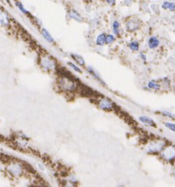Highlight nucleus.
<instances>
[{"instance_id":"nucleus-1","label":"nucleus","mask_w":175,"mask_h":187,"mask_svg":"<svg viewBox=\"0 0 175 187\" xmlns=\"http://www.w3.org/2000/svg\"><path fill=\"white\" fill-rule=\"evenodd\" d=\"M59 85L65 91H73L77 88L76 83L73 78H69L66 76H60Z\"/></svg>"},{"instance_id":"nucleus-2","label":"nucleus","mask_w":175,"mask_h":187,"mask_svg":"<svg viewBox=\"0 0 175 187\" xmlns=\"http://www.w3.org/2000/svg\"><path fill=\"white\" fill-rule=\"evenodd\" d=\"M40 65L43 67V69H45L46 70H52L55 68V63L52 59L51 58L48 57V56H44V57L41 58L40 60Z\"/></svg>"},{"instance_id":"nucleus-3","label":"nucleus","mask_w":175,"mask_h":187,"mask_svg":"<svg viewBox=\"0 0 175 187\" xmlns=\"http://www.w3.org/2000/svg\"><path fill=\"white\" fill-rule=\"evenodd\" d=\"M140 28V21L136 19L129 20L126 24V29L129 32H133Z\"/></svg>"},{"instance_id":"nucleus-4","label":"nucleus","mask_w":175,"mask_h":187,"mask_svg":"<svg viewBox=\"0 0 175 187\" xmlns=\"http://www.w3.org/2000/svg\"><path fill=\"white\" fill-rule=\"evenodd\" d=\"M10 24V18L8 14L3 10L0 8V25L3 26H8Z\"/></svg>"},{"instance_id":"nucleus-5","label":"nucleus","mask_w":175,"mask_h":187,"mask_svg":"<svg viewBox=\"0 0 175 187\" xmlns=\"http://www.w3.org/2000/svg\"><path fill=\"white\" fill-rule=\"evenodd\" d=\"M100 107L104 110H111L113 108V103L107 99H103L100 101Z\"/></svg>"},{"instance_id":"nucleus-6","label":"nucleus","mask_w":175,"mask_h":187,"mask_svg":"<svg viewBox=\"0 0 175 187\" xmlns=\"http://www.w3.org/2000/svg\"><path fill=\"white\" fill-rule=\"evenodd\" d=\"M140 121L142 122L143 123L146 124L148 126H150L152 127H156V124L155 123V122L152 120V118L148 117V116H141L140 118Z\"/></svg>"},{"instance_id":"nucleus-7","label":"nucleus","mask_w":175,"mask_h":187,"mask_svg":"<svg viewBox=\"0 0 175 187\" xmlns=\"http://www.w3.org/2000/svg\"><path fill=\"white\" fill-rule=\"evenodd\" d=\"M69 15L70 18L74 19V20L77 21L81 22V21H83V17H81V15H80L78 11H76L75 10H71L69 11Z\"/></svg>"},{"instance_id":"nucleus-8","label":"nucleus","mask_w":175,"mask_h":187,"mask_svg":"<svg viewBox=\"0 0 175 187\" xmlns=\"http://www.w3.org/2000/svg\"><path fill=\"white\" fill-rule=\"evenodd\" d=\"M159 45V41L158 40V38L155 37V36H152V37L149 38V40H148V47H149V48H156Z\"/></svg>"},{"instance_id":"nucleus-9","label":"nucleus","mask_w":175,"mask_h":187,"mask_svg":"<svg viewBox=\"0 0 175 187\" xmlns=\"http://www.w3.org/2000/svg\"><path fill=\"white\" fill-rule=\"evenodd\" d=\"M41 33H42V36H43V38H44L47 42H49V43H53V42H54V38L52 37L51 33H50L46 29H42Z\"/></svg>"},{"instance_id":"nucleus-10","label":"nucleus","mask_w":175,"mask_h":187,"mask_svg":"<svg viewBox=\"0 0 175 187\" xmlns=\"http://www.w3.org/2000/svg\"><path fill=\"white\" fill-rule=\"evenodd\" d=\"M162 7L164 10H169L170 11H175V3H170V2H164L162 4Z\"/></svg>"},{"instance_id":"nucleus-11","label":"nucleus","mask_w":175,"mask_h":187,"mask_svg":"<svg viewBox=\"0 0 175 187\" xmlns=\"http://www.w3.org/2000/svg\"><path fill=\"white\" fill-rule=\"evenodd\" d=\"M106 36L105 33H101L100 35L98 36L96 39V44L99 46H103L106 43Z\"/></svg>"},{"instance_id":"nucleus-12","label":"nucleus","mask_w":175,"mask_h":187,"mask_svg":"<svg viewBox=\"0 0 175 187\" xmlns=\"http://www.w3.org/2000/svg\"><path fill=\"white\" fill-rule=\"evenodd\" d=\"M72 58H73V60L77 63L78 64L80 65V66H84V58L80 55H76V54H71Z\"/></svg>"},{"instance_id":"nucleus-13","label":"nucleus","mask_w":175,"mask_h":187,"mask_svg":"<svg viewBox=\"0 0 175 187\" xmlns=\"http://www.w3.org/2000/svg\"><path fill=\"white\" fill-rule=\"evenodd\" d=\"M10 170V172L13 173L14 175H19L21 173V166L17 165V164H14V165L11 166Z\"/></svg>"},{"instance_id":"nucleus-14","label":"nucleus","mask_w":175,"mask_h":187,"mask_svg":"<svg viewBox=\"0 0 175 187\" xmlns=\"http://www.w3.org/2000/svg\"><path fill=\"white\" fill-rule=\"evenodd\" d=\"M113 32L115 35H119L120 33V24L118 22V21H115L113 22Z\"/></svg>"},{"instance_id":"nucleus-15","label":"nucleus","mask_w":175,"mask_h":187,"mask_svg":"<svg viewBox=\"0 0 175 187\" xmlns=\"http://www.w3.org/2000/svg\"><path fill=\"white\" fill-rule=\"evenodd\" d=\"M15 4H16V6H17V8L19 9V10H20L21 12H22L25 14H29V12L27 11V10L24 7L23 4L21 3L20 1H16Z\"/></svg>"},{"instance_id":"nucleus-16","label":"nucleus","mask_w":175,"mask_h":187,"mask_svg":"<svg viewBox=\"0 0 175 187\" xmlns=\"http://www.w3.org/2000/svg\"><path fill=\"white\" fill-rule=\"evenodd\" d=\"M129 47L132 51H138L139 50V43L137 41H132L129 44Z\"/></svg>"},{"instance_id":"nucleus-17","label":"nucleus","mask_w":175,"mask_h":187,"mask_svg":"<svg viewBox=\"0 0 175 187\" xmlns=\"http://www.w3.org/2000/svg\"><path fill=\"white\" fill-rule=\"evenodd\" d=\"M148 87H149L150 89H156L159 90L160 89V85L157 84L156 82H155L154 81H150L149 83H148Z\"/></svg>"},{"instance_id":"nucleus-18","label":"nucleus","mask_w":175,"mask_h":187,"mask_svg":"<svg viewBox=\"0 0 175 187\" xmlns=\"http://www.w3.org/2000/svg\"><path fill=\"white\" fill-rule=\"evenodd\" d=\"M115 41V36L113 35H106V43H112Z\"/></svg>"},{"instance_id":"nucleus-19","label":"nucleus","mask_w":175,"mask_h":187,"mask_svg":"<svg viewBox=\"0 0 175 187\" xmlns=\"http://www.w3.org/2000/svg\"><path fill=\"white\" fill-rule=\"evenodd\" d=\"M68 64L69 65V66H71L72 68L74 69L75 71H77V72H78V73H82L81 69H80V68H79V67L77 66V65H75L74 63H70V62H69V63H68Z\"/></svg>"},{"instance_id":"nucleus-20","label":"nucleus","mask_w":175,"mask_h":187,"mask_svg":"<svg viewBox=\"0 0 175 187\" xmlns=\"http://www.w3.org/2000/svg\"><path fill=\"white\" fill-rule=\"evenodd\" d=\"M165 126H166L167 128H169L170 130H172V131L175 132V124L170 123V122H166V123H165Z\"/></svg>"},{"instance_id":"nucleus-21","label":"nucleus","mask_w":175,"mask_h":187,"mask_svg":"<svg viewBox=\"0 0 175 187\" xmlns=\"http://www.w3.org/2000/svg\"><path fill=\"white\" fill-rule=\"evenodd\" d=\"M106 2L109 4L110 6H115V3H116V1H115V0H106Z\"/></svg>"},{"instance_id":"nucleus-22","label":"nucleus","mask_w":175,"mask_h":187,"mask_svg":"<svg viewBox=\"0 0 175 187\" xmlns=\"http://www.w3.org/2000/svg\"><path fill=\"white\" fill-rule=\"evenodd\" d=\"M164 114H165V115H167V116H170V118H174V116H173V115H172V114H170V113L164 112Z\"/></svg>"},{"instance_id":"nucleus-23","label":"nucleus","mask_w":175,"mask_h":187,"mask_svg":"<svg viewBox=\"0 0 175 187\" xmlns=\"http://www.w3.org/2000/svg\"><path fill=\"white\" fill-rule=\"evenodd\" d=\"M141 57H142V59H143V60H145L146 59V56L144 55H143V54H141Z\"/></svg>"},{"instance_id":"nucleus-24","label":"nucleus","mask_w":175,"mask_h":187,"mask_svg":"<svg viewBox=\"0 0 175 187\" xmlns=\"http://www.w3.org/2000/svg\"><path fill=\"white\" fill-rule=\"evenodd\" d=\"M14 1H15V2H16V1H18V0H14Z\"/></svg>"}]
</instances>
